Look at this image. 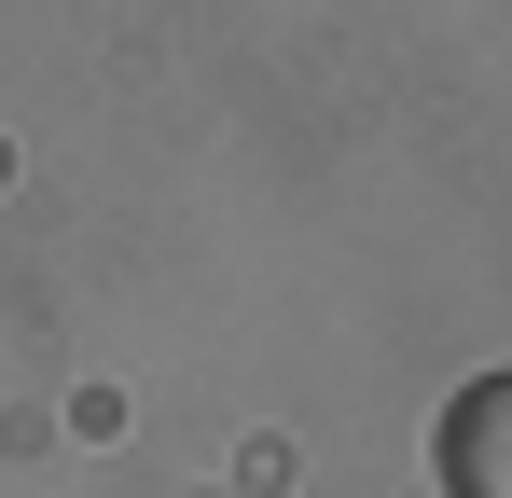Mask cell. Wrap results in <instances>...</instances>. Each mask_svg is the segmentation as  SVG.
<instances>
[{"instance_id": "cell-1", "label": "cell", "mask_w": 512, "mask_h": 498, "mask_svg": "<svg viewBox=\"0 0 512 498\" xmlns=\"http://www.w3.org/2000/svg\"><path fill=\"white\" fill-rule=\"evenodd\" d=\"M429 471H443V498H512V374H471V388L443 402Z\"/></svg>"}]
</instances>
